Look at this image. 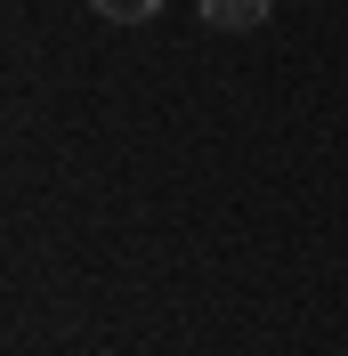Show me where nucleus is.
<instances>
[{"label": "nucleus", "instance_id": "f257e3e1", "mask_svg": "<svg viewBox=\"0 0 348 356\" xmlns=\"http://www.w3.org/2000/svg\"><path fill=\"white\" fill-rule=\"evenodd\" d=\"M211 33H260L267 24V0H195Z\"/></svg>", "mask_w": 348, "mask_h": 356}, {"label": "nucleus", "instance_id": "f03ea898", "mask_svg": "<svg viewBox=\"0 0 348 356\" xmlns=\"http://www.w3.org/2000/svg\"><path fill=\"white\" fill-rule=\"evenodd\" d=\"M89 8H97V17H113V24H146L162 0H89Z\"/></svg>", "mask_w": 348, "mask_h": 356}]
</instances>
